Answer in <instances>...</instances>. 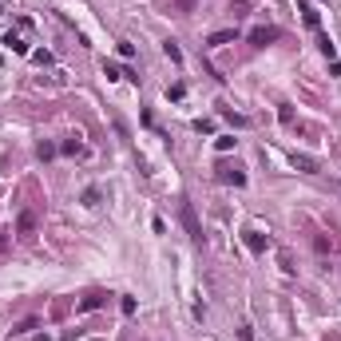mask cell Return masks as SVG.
I'll return each instance as SVG.
<instances>
[{
  "label": "cell",
  "mask_w": 341,
  "mask_h": 341,
  "mask_svg": "<svg viewBox=\"0 0 341 341\" xmlns=\"http://www.w3.org/2000/svg\"><path fill=\"white\" fill-rule=\"evenodd\" d=\"M4 44H8V48H12L16 56H28V44H24L20 36H12V32H8V36H4Z\"/></svg>",
  "instance_id": "30bf717a"
},
{
  "label": "cell",
  "mask_w": 341,
  "mask_h": 341,
  "mask_svg": "<svg viewBox=\"0 0 341 341\" xmlns=\"http://www.w3.org/2000/svg\"><path fill=\"white\" fill-rule=\"evenodd\" d=\"M214 147H218V151H234V135H218Z\"/></svg>",
  "instance_id": "5bb4252c"
},
{
  "label": "cell",
  "mask_w": 341,
  "mask_h": 341,
  "mask_svg": "<svg viewBox=\"0 0 341 341\" xmlns=\"http://www.w3.org/2000/svg\"><path fill=\"white\" fill-rule=\"evenodd\" d=\"M56 151H60V147H52V143H40V147H36V155H40V159H52Z\"/></svg>",
  "instance_id": "e0dca14e"
},
{
  "label": "cell",
  "mask_w": 341,
  "mask_h": 341,
  "mask_svg": "<svg viewBox=\"0 0 341 341\" xmlns=\"http://www.w3.org/2000/svg\"><path fill=\"white\" fill-rule=\"evenodd\" d=\"M226 119H230V123H234V127H246V123H250L246 115H234V112H226Z\"/></svg>",
  "instance_id": "44dd1931"
},
{
  "label": "cell",
  "mask_w": 341,
  "mask_h": 341,
  "mask_svg": "<svg viewBox=\"0 0 341 341\" xmlns=\"http://www.w3.org/2000/svg\"><path fill=\"white\" fill-rule=\"evenodd\" d=\"M314 246H318V254H326V250H330V238H326V234H318V238H314Z\"/></svg>",
  "instance_id": "d6986e66"
},
{
  "label": "cell",
  "mask_w": 341,
  "mask_h": 341,
  "mask_svg": "<svg viewBox=\"0 0 341 341\" xmlns=\"http://www.w3.org/2000/svg\"><path fill=\"white\" fill-rule=\"evenodd\" d=\"M32 330H36V318H28V322H20V326H16L12 334H32Z\"/></svg>",
  "instance_id": "ac0fdd59"
},
{
  "label": "cell",
  "mask_w": 341,
  "mask_h": 341,
  "mask_svg": "<svg viewBox=\"0 0 341 341\" xmlns=\"http://www.w3.org/2000/svg\"><path fill=\"white\" fill-rule=\"evenodd\" d=\"M104 302H108V298H104V294H88V298H84V302H80V310H84V314H92V310H100V306H104Z\"/></svg>",
  "instance_id": "9c48e42d"
},
{
  "label": "cell",
  "mask_w": 341,
  "mask_h": 341,
  "mask_svg": "<svg viewBox=\"0 0 341 341\" xmlns=\"http://www.w3.org/2000/svg\"><path fill=\"white\" fill-rule=\"evenodd\" d=\"M234 36H238L234 28H218V32H210V36H206V48H222V44H230Z\"/></svg>",
  "instance_id": "5b68a950"
},
{
  "label": "cell",
  "mask_w": 341,
  "mask_h": 341,
  "mask_svg": "<svg viewBox=\"0 0 341 341\" xmlns=\"http://www.w3.org/2000/svg\"><path fill=\"white\" fill-rule=\"evenodd\" d=\"M302 12H306V24H310V28H318V24H322V16H318V8H314V4H302Z\"/></svg>",
  "instance_id": "8fae6325"
},
{
  "label": "cell",
  "mask_w": 341,
  "mask_h": 341,
  "mask_svg": "<svg viewBox=\"0 0 341 341\" xmlns=\"http://www.w3.org/2000/svg\"><path fill=\"white\" fill-rule=\"evenodd\" d=\"M96 202H100V190L88 186V190H84V206H96Z\"/></svg>",
  "instance_id": "2e32d148"
},
{
  "label": "cell",
  "mask_w": 341,
  "mask_h": 341,
  "mask_svg": "<svg viewBox=\"0 0 341 341\" xmlns=\"http://www.w3.org/2000/svg\"><path fill=\"white\" fill-rule=\"evenodd\" d=\"M194 131H198V135H210L214 123H210V119H194Z\"/></svg>",
  "instance_id": "9a60e30c"
},
{
  "label": "cell",
  "mask_w": 341,
  "mask_h": 341,
  "mask_svg": "<svg viewBox=\"0 0 341 341\" xmlns=\"http://www.w3.org/2000/svg\"><path fill=\"white\" fill-rule=\"evenodd\" d=\"M167 96H170V100H182V96H186V88H182V84H174V88H167Z\"/></svg>",
  "instance_id": "ffe728a7"
},
{
  "label": "cell",
  "mask_w": 341,
  "mask_h": 341,
  "mask_svg": "<svg viewBox=\"0 0 341 341\" xmlns=\"http://www.w3.org/2000/svg\"><path fill=\"white\" fill-rule=\"evenodd\" d=\"M290 163H294V170H306V174H314V170H318V159H314V155H298V151H294V155H290Z\"/></svg>",
  "instance_id": "8992f818"
},
{
  "label": "cell",
  "mask_w": 341,
  "mask_h": 341,
  "mask_svg": "<svg viewBox=\"0 0 341 341\" xmlns=\"http://www.w3.org/2000/svg\"><path fill=\"white\" fill-rule=\"evenodd\" d=\"M36 230H40V218H36V210H20V218H16V238L32 242V238H36Z\"/></svg>",
  "instance_id": "6da1fadb"
},
{
  "label": "cell",
  "mask_w": 341,
  "mask_h": 341,
  "mask_svg": "<svg viewBox=\"0 0 341 341\" xmlns=\"http://www.w3.org/2000/svg\"><path fill=\"white\" fill-rule=\"evenodd\" d=\"M246 246L254 250V254H266L274 242H270V234H258V230H246Z\"/></svg>",
  "instance_id": "277c9868"
},
{
  "label": "cell",
  "mask_w": 341,
  "mask_h": 341,
  "mask_svg": "<svg viewBox=\"0 0 341 341\" xmlns=\"http://www.w3.org/2000/svg\"><path fill=\"white\" fill-rule=\"evenodd\" d=\"M4 250H8V234H0V254H4Z\"/></svg>",
  "instance_id": "603a6c76"
},
{
  "label": "cell",
  "mask_w": 341,
  "mask_h": 341,
  "mask_svg": "<svg viewBox=\"0 0 341 341\" xmlns=\"http://www.w3.org/2000/svg\"><path fill=\"white\" fill-rule=\"evenodd\" d=\"M218 178H222V182H234V186H246V174L238 167H218Z\"/></svg>",
  "instance_id": "52a82bcc"
},
{
  "label": "cell",
  "mask_w": 341,
  "mask_h": 341,
  "mask_svg": "<svg viewBox=\"0 0 341 341\" xmlns=\"http://www.w3.org/2000/svg\"><path fill=\"white\" fill-rule=\"evenodd\" d=\"M238 338H242V341H254V330H250V326H242V330H238Z\"/></svg>",
  "instance_id": "7402d4cb"
},
{
  "label": "cell",
  "mask_w": 341,
  "mask_h": 341,
  "mask_svg": "<svg viewBox=\"0 0 341 341\" xmlns=\"http://www.w3.org/2000/svg\"><path fill=\"white\" fill-rule=\"evenodd\" d=\"M178 218H182V226H186V234H190V242H202V226H198V214H194L190 202L178 206Z\"/></svg>",
  "instance_id": "7a4b0ae2"
},
{
  "label": "cell",
  "mask_w": 341,
  "mask_h": 341,
  "mask_svg": "<svg viewBox=\"0 0 341 341\" xmlns=\"http://www.w3.org/2000/svg\"><path fill=\"white\" fill-rule=\"evenodd\" d=\"M60 151H64V155H84L88 147H84V143H80V139L72 135V139H64V143H60Z\"/></svg>",
  "instance_id": "ba28073f"
},
{
  "label": "cell",
  "mask_w": 341,
  "mask_h": 341,
  "mask_svg": "<svg viewBox=\"0 0 341 341\" xmlns=\"http://www.w3.org/2000/svg\"><path fill=\"white\" fill-rule=\"evenodd\" d=\"M163 52H167L170 64H182V52H178V44H174V40H167V44H163Z\"/></svg>",
  "instance_id": "7c38bea8"
},
{
  "label": "cell",
  "mask_w": 341,
  "mask_h": 341,
  "mask_svg": "<svg viewBox=\"0 0 341 341\" xmlns=\"http://www.w3.org/2000/svg\"><path fill=\"white\" fill-rule=\"evenodd\" d=\"M278 262H282V270H286V274H294V270H298V266H294V254H290V250H282V254H278Z\"/></svg>",
  "instance_id": "4fadbf2b"
},
{
  "label": "cell",
  "mask_w": 341,
  "mask_h": 341,
  "mask_svg": "<svg viewBox=\"0 0 341 341\" xmlns=\"http://www.w3.org/2000/svg\"><path fill=\"white\" fill-rule=\"evenodd\" d=\"M278 36H282V32H278L274 24H258V28L250 32V44H254V48H266V44H274Z\"/></svg>",
  "instance_id": "3957f363"
}]
</instances>
